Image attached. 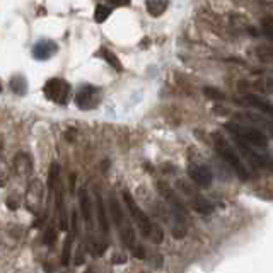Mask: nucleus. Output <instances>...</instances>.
<instances>
[{"label": "nucleus", "mask_w": 273, "mask_h": 273, "mask_svg": "<svg viewBox=\"0 0 273 273\" xmlns=\"http://www.w3.org/2000/svg\"><path fill=\"white\" fill-rule=\"evenodd\" d=\"M68 94H70L68 82L62 80V78H52L44 86V96L50 101L56 102V104H65L68 101Z\"/></svg>", "instance_id": "nucleus-5"}, {"label": "nucleus", "mask_w": 273, "mask_h": 273, "mask_svg": "<svg viewBox=\"0 0 273 273\" xmlns=\"http://www.w3.org/2000/svg\"><path fill=\"white\" fill-rule=\"evenodd\" d=\"M58 52V46H56L55 41H50V40H41L34 44L32 48V55H34L36 60H48L52 55Z\"/></svg>", "instance_id": "nucleus-8"}, {"label": "nucleus", "mask_w": 273, "mask_h": 273, "mask_svg": "<svg viewBox=\"0 0 273 273\" xmlns=\"http://www.w3.org/2000/svg\"><path fill=\"white\" fill-rule=\"evenodd\" d=\"M70 244H72V238L67 239V246L64 250V263H68V256H70Z\"/></svg>", "instance_id": "nucleus-20"}, {"label": "nucleus", "mask_w": 273, "mask_h": 273, "mask_svg": "<svg viewBox=\"0 0 273 273\" xmlns=\"http://www.w3.org/2000/svg\"><path fill=\"white\" fill-rule=\"evenodd\" d=\"M169 6V0H147L146 9L152 18H159L160 14H164Z\"/></svg>", "instance_id": "nucleus-11"}, {"label": "nucleus", "mask_w": 273, "mask_h": 273, "mask_svg": "<svg viewBox=\"0 0 273 273\" xmlns=\"http://www.w3.org/2000/svg\"><path fill=\"white\" fill-rule=\"evenodd\" d=\"M99 55L102 56V58H104L108 64L111 65V67H113L114 70H116V72H122V64H120V60L116 58V55H114L113 52H110V50H106V48H102L101 52H99Z\"/></svg>", "instance_id": "nucleus-16"}, {"label": "nucleus", "mask_w": 273, "mask_h": 273, "mask_svg": "<svg viewBox=\"0 0 273 273\" xmlns=\"http://www.w3.org/2000/svg\"><path fill=\"white\" fill-rule=\"evenodd\" d=\"M96 204H98V215H99V226H101V230L106 236L110 234V226H108V218H106V212H104V204H102V198L99 193H96Z\"/></svg>", "instance_id": "nucleus-13"}, {"label": "nucleus", "mask_w": 273, "mask_h": 273, "mask_svg": "<svg viewBox=\"0 0 273 273\" xmlns=\"http://www.w3.org/2000/svg\"><path fill=\"white\" fill-rule=\"evenodd\" d=\"M123 200H125V204L128 206V210H130L132 214V218H134V222L136 224V227L140 229V232H142L146 238L152 239L154 242H162V230H160V227H157L156 224H152V220L147 217L146 214L142 212V208H140L138 205H136V202L132 198V195L128 192L123 193Z\"/></svg>", "instance_id": "nucleus-1"}, {"label": "nucleus", "mask_w": 273, "mask_h": 273, "mask_svg": "<svg viewBox=\"0 0 273 273\" xmlns=\"http://www.w3.org/2000/svg\"><path fill=\"white\" fill-rule=\"evenodd\" d=\"M58 172H60V168H58V164H52V168H50V176H48V186H50V190H53L55 188V183L58 181Z\"/></svg>", "instance_id": "nucleus-18"}, {"label": "nucleus", "mask_w": 273, "mask_h": 273, "mask_svg": "<svg viewBox=\"0 0 273 273\" xmlns=\"http://www.w3.org/2000/svg\"><path fill=\"white\" fill-rule=\"evenodd\" d=\"M110 210L111 215L114 218V224H116L120 236H122V241L126 248H134L135 246V234H134V227H132L130 220L125 217V212L120 206L118 200L114 196L110 198Z\"/></svg>", "instance_id": "nucleus-4"}, {"label": "nucleus", "mask_w": 273, "mask_h": 273, "mask_svg": "<svg viewBox=\"0 0 273 273\" xmlns=\"http://www.w3.org/2000/svg\"><path fill=\"white\" fill-rule=\"evenodd\" d=\"M204 92H205V96L210 99H224V92H220V90H217V89L206 88Z\"/></svg>", "instance_id": "nucleus-19"}, {"label": "nucleus", "mask_w": 273, "mask_h": 273, "mask_svg": "<svg viewBox=\"0 0 273 273\" xmlns=\"http://www.w3.org/2000/svg\"><path fill=\"white\" fill-rule=\"evenodd\" d=\"M0 90H2V88H0Z\"/></svg>", "instance_id": "nucleus-23"}, {"label": "nucleus", "mask_w": 273, "mask_h": 273, "mask_svg": "<svg viewBox=\"0 0 273 273\" xmlns=\"http://www.w3.org/2000/svg\"><path fill=\"white\" fill-rule=\"evenodd\" d=\"M188 176L192 178L193 183H196L200 188H208L212 184V171L208 168L204 166V164H192L188 168Z\"/></svg>", "instance_id": "nucleus-7"}, {"label": "nucleus", "mask_w": 273, "mask_h": 273, "mask_svg": "<svg viewBox=\"0 0 273 273\" xmlns=\"http://www.w3.org/2000/svg\"><path fill=\"white\" fill-rule=\"evenodd\" d=\"M55 241V230H48V236L44 238V242H53Z\"/></svg>", "instance_id": "nucleus-22"}, {"label": "nucleus", "mask_w": 273, "mask_h": 273, "mask_svg": "<svg viewBox=\"0 0 273 273\" xmlns=\"http://www.w3.org/2000/svg\"><path fill=\"white\" fill-rule=\"evenodd\" d=\"M238 118H242L250 123H254V125L260 126V130L263 128V130H266L268 134L273 136V122L272 120L264 118V116H262V114H253V113H242V114H239Z\"/></svg>", "instance_id": "nucleus-10"}, {"label": "nucleus", "mask_w": 273, "mask_h": 273, "mask_svg": "<svg viewBox=\"0 0 273 273\" xmlns=\"http://www.w3.org/2000/svg\"><path fill=\"white\" fill-rule=\"evenodd\" d=\"M78 204H80V212H82V217H84L86 224L90 226V208H92V205H90L89 195L86 190H80V192H78Z\"/></svg>", "instance_id": "nucleus-12"}, {"label": "nucleus", "mask_w": 273, "mask_h": 273, "mask_svg": "<svg viewBox=\"0 0 273 273\" xmlns=\"http://www.w3.org/2000/svg\"><path fill=\"white\" fill-rule=\"evenodd\" d=\"M111 16V7H106V6H98L96 7V12H94V19L96 22H104V20Z\"/></svg>", "instance_id": "nucleus-17"}, {"label": "nucleus", "mask_w": 273, "mask_h": 273, "mask_svg": "<svg viewBox=\"0 0 273 273\" xmlns=\"http://www.w3.org/2000/svg\"><path fill=\"white\" fill-rule=\"evenodd\" d=\"M226 130L229 132L234 138H241L250 146L260 147V148H266L268 147V138L260 128L253 126H242L239 123H226Z\"/></svg>", "instance_id": "nucleus-3"}, {"label": "nucleus", "mask_w": 273, "mask_h": 273, "mask_svg": "<svg viewBox=\"0 0 273 273\" xmlns=\"http://www.w3.org/2000/svg\"><path fill=\"white\" fill-rule=\"evenodd\" d=\"M113 6H118V7H126L130 6V0H110Z\"/></svg>", "instance_id": "nucleus-21"}, {"label": "nucleus", "mask_w": 273, "mask_h": 273, "mask_svg": "<svg viewBox=\"0 0 273 273\" xmlns=\"http://www.w3.org/2000/svg\"><path fill=\"white\" fill-rule=\"evenodd\" d=\"M215 150H217V154L224 159V162L229 164V168L232 169L242 181L250 180V172H248V169L241 160V157L238 156L234 147L230 146L226 138H222V136H217V138H215Z\"/></svg>", "instance_id": "nucleus-2"}, {"label": "nucleus", "mask_w": 273, "mask_h": 273, "mask_svg": "<svg viewBox=\"0 0 273 273\" xmlns=\"http://www.w3.org/2000/svg\"><path fill=\"white\" fill-rule=\"evenodd\" d=\"M193 206H195L196 212L202 214V215H208V214L214 212V205L204 196H196L195 202H193Z\"/></svg>", "instance_id": "nucleus-14"}, {"label": "nucleus", "mask_w": 273, "mask_h": 273, "mask_svg": "<svg viewBox=\"0 0 273 273\" xmlns=\"http://www.w3.org/2000/svg\"><path fill=\"white\" fill-rule=\"evenodd\" d=\"M10 89L14 90L18 96H24L28 90V86H26V78L20 77V76H16L10 78Z\"/></svg>", "instance_id": "nucleus-15"}, {"label": "nucleus", "mask_w": 273, "mask_h": 273, "mask_svg": "<svg viewBox=\"0 0 273 273\" xmlns=\"http://www.w3.org/2000/svg\"><path fill=\"white\" fill-rule=\"evenodd\" d=\"M239 104L256 108V110H260V111H263V113H268V114H272V116H273V104L266 102L262 98L254 96V94H246L242 99H239Z\"/></svg>", "instance_id": "nucleus-9"}, {"label": "nucleus", "mask_w": 273, "mask_h": 273, "mask_svg": "<svg viewBox=\"0 0 273 273\" xmlns=\"http://www.w3.org/2000/svg\"><path fill=\"white\" fill-rule=\"evenodd\" d=\"M99 101H101V98H99V90L96 88H92V86H86V88H82L77 92V98H76V104L84 111L98 108Z\"/></svg>", "instance_id": "nucleus-6"}]
</instances>
